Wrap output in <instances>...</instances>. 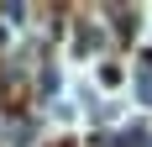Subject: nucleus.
<instances>
[{
    "mask_svg": "<svg viewBox=\"0 0 152 147\" xmlns=\"http://www.w3.org/2000/svg\"><path fill=\"white\" fill-rule=\"evenodd\" d=\"M100 47H105V32L94 26V21L74 26V58H89V53H100Z\"/></svg>",
    "mask_w": 152,
    "mask_h": 147,
    "instance_id": "obj_1",
    "label": "nucleus"
},
{
    "mask_svg": "<svg viewBox=\"0 0 152 147\" xmlns=\"http://www.w3.org/2000/svg\"><path fill=\"white\" fill-rule=\"evenodd\" d=\"M0 142H5V147H31V142H37V121H16V126H5Z\"/></svg>",
    "mask_w": 152,
    "mask_h": 147,
    "instance_id": "obj_2",
    "label": "nucleus"
},
{
    "mask_svg": "<svg viewBox=\"0 0 152 147\" xmlns=\"http://www.w3.org/2000/svg\"><path fill=\"white\" fill-rule=\"evenodd\" d=\"M110 147H152V126H147V121H137V126L115 132V142H110Z\"/></svg>",
    "mask_w": 152,
    "mask_h": 147,
    "instance_id": "obj_3",
    "label": "nucleus"
},
{
    "mask_svg": "<svg viewBox=\"0 0 152 147\" xmlns=\"http://www.w3.org/2000/svg\"><path fill=\"white\" fill-rule=\"evenodd\" d=\"M137 100H142V105H152V68H147V63L137 68Z\"/></svg>",
    "mask_w": 152,
    "mask_h": 147,
    "instance_id": "obj_4",
    "label": "nucleus"
},
{
    "mask_svg": "<svg viewBox=\"0 0 152 147\" xmlns=\"http://www.w3.org/2000/svg\"><path fill=\"white\" fill-rule=\"evenodd\" d=\"M74 116H79L74 100H58V105H53V121H74Z\"/></svg>",
    "mask_w": 152,
    "mask_h": 147,
    "instance_id": "obj_5",
    "label": "nucleus"
}]
</instances>
